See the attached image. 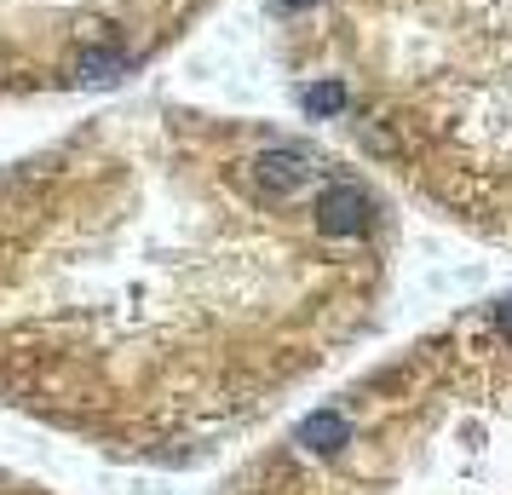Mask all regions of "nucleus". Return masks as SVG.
<instances>
[{
    "label": "nucleus",
    "instance_id": "f257e3e1",
    "mask_svg": "<svg viewBox=\"0 0 512 495\" xmlns=\"http://www.w3.org/2000/svg\"><path fill=\"white\" fill-rule=\"evenodd\" d=\"M0 185V398L202 467L386 311V196L300 139L162 133Z\"/></svg>",
    "mask_w": 512,
    "mask_h": 495
},
{
    "label": "nucleus",
    "instance_id": "f03ea898",
    "mask_svg": "<svg viewBox=\"0 0 512 495\" xmlns=\"http://www.w3.org/2000/svg\"><path fill=\"white\" fill-rule=\"evenodd\" d=\"M213 495H512V294L328 392Z\"/></svg>",
    "mask_w": 512,
    "mask_h": 495
},
{
    "label": "nucleus",
    "instance_id": "7ed1b4c3",
    "mask_svg": "<svg viewBox=\"0 0 512 495\" xmlns=\"http://www.w3.org/2000/svg\"><path fill=\"white\" fill-rule=\"evenodd\" d=\"M334 29L351 64L317 81L363 150L449 225L512 242V0H346Z\"/></svg>",
    "mask_w": 512,
    "mask_h": 495
},
{
    "label": "nucleus",
    "instance_id": "20e7f679",
    "mask_svg": "<svg viewBox=\"0 0 512 495\" xmlns=\"http://www.w3.org/2000/svg\"><path fill=\"white\" fill-rule=\"evenodd\" d=\"M0 495H52L47 484H35V478H24V472L0 467Z\"/></svg>",
    "mask_w": 512,
    "mask_h": 495
}]
</instances>
